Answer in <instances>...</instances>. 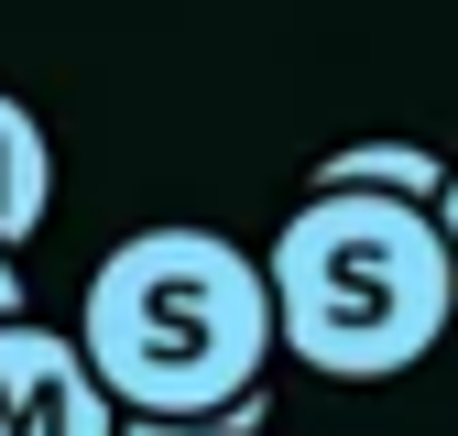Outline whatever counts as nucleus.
Here are the masks:
<instances>
[{"mask_svg":"<svg viewBox=\"0 0 458 436\" xmlns=\"http://www.w3.org/2000/svg\"><path fill=\"white\" fill-rule=\"evenodd\" d=\"M0 436H121V404L98 393L77 327L0 316Z\"/></svg>","mask_w":458,"mask_h":436,"instance_id":"obj_3","label":"nucleus"},{"mask_svg":"<svg viewBox=\"0 0 458 436\" xmlns=\"http://www.w3.org/2000/svg\"><path fill=\"white\" fill-rule=\"evenodd\" d=\"M317 186H371V197H415V207H437V197H447V153H437V142H404V131H382V142L327 153Z\"/></svg>","mask_w":458,"mask_h":436,"instance_id":"obj_5","label":"nucleus"},{"mask_svg":"<svg viewBox=\"0 0 458 436\" xmlns=\"http://www.w3.org/2000/svg\"><path fill=\"white\" fill-rule=\"evenodd\" d=\"M437 230H447V262H458V164H447V197H437Z\"/></svg>","mask_w":458,"mask_h":436,"instance_id":"obj_7","label":"nucleus"},{"mask_svg":"<svg viewBox=\"0 0 458 436\" xmlns=\"http://www.w3.org/2000/svg\"><path fill=\"white\" fill-rule=\"evenodd\" d=\"M77 349L121 415H164L186 436H251L262 415L251 382L273 360V284L229 230L164 218L98 251L77 295Z\"/></svg>","mask_w":458,"mask_h":436,"instance_id":"obj_1","label":"nucleus"},{"mask_svg":"<svg viewBox=\"0 0 458 436\" xmlns=\"http://www.w3.org/2000/svg\"><path fill=\"white\" fill-rule=\"evenodd\" d=\"M262 284H273V349H295L317 382H393L458 316V262L437 207L371 186H317L273 230Z\"/></svg>","mask_w":458,"mask_h":436,"instance_id":"obj_2","label":"nucleus"},{"mask_svg":"<svg viewBox=\"0 0 458 436\" xmlns=\"http://www.w3.org/2000/svg\"><path fill=\"white\" fill-rule=\"evenodd\" d=\"M44 218H55V142L33 121V98L0 88V251H22Z\"/></svg>","mask_w":458,"mask_h":436,"instance_id":"obj_4","label":"nucleus"},{"mask_svg":"<svg viewBox=\"0 0 458 436\" xmlns=\"http://www.w3.org/2000/svg\"><path fill=\"white\" fill-rule=\"evenodd\" d=\"M0 316H33V295H22V251H0Z\"/></svg>","mask_w":458,"mask_h":436,"instance_id":"obj_6","label":"nucleus"}]
</instances>
